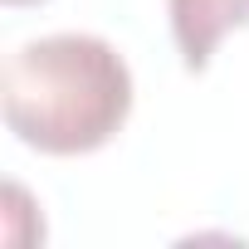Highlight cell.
<instances>
[{
	"mask_svg": "<svg viewBox=\"0 0 249 249\" xmlns=\"http://www.w3.org/2000/svg\"><path fill=\"white\" fill-rule=\"evenodd\" d=\"M0 107L25 147L83 157L122 132L132 112V69L98 35H44L5 59Z\"/></svg>",
	"mask_w": 249,
	"mask_h": 249,
	"instance_id": "6da1fadb",
	"label": "cell"
},
{
	"mask_svg": "<svg viewBox=\"0 0 249 249\" xmlns=\"http://www.w3.org/2000/svg\"><path fill=\"white\" fill-rule=\"evenodd\" d=\"M166 15H171V35L181 49V64L191 73H200L215 54V44L249 25V0H166Z\"/></svg>",
	"mask_w": 249,
	"mask_h": 249,
	"instance_id": "7a4b0ae2",
	"label": "cell"
},
{
	"mask_svg": "<svg viewBox=\"0 0 249 249\" xmlns=\"http://www.w3.org/2000/svg\"><path fill=\"white\" fill-rule=\"evenodd\" d=\"M5 5H39V0H5Z\"/></svg>",
	"mask_w": 249,
	"mask_h": 249,
	"instance_id": "3957f363",
	"label": "cell"
}]
</instances>
